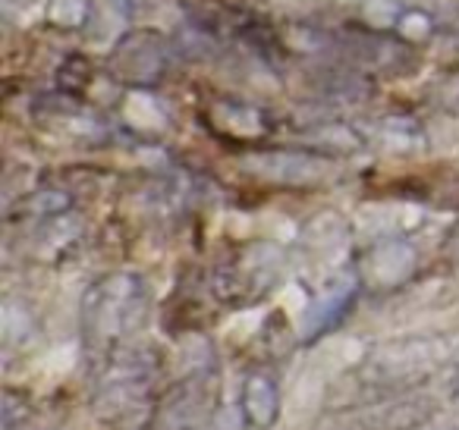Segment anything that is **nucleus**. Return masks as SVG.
Wrapping results in <instances>:
<instances>
[{
	"mask_svg": "<svg viewBox=\"0 0 459 430\" xmlns=\"http://www.w3.org/2000/svg\"><path fill=\"white\" fill-rule=\"evenodd\" d=\"M148 311V289L135 273H108L85 289L82 346L95 361L120 352L123 342L142 330Z\"/></svg>",
	"mask_w": 459,
	"mask_h": 430,
	"instance_id": "nucleus-1",
	"label": "nucleus"
},
{
	"mask_svg": "<svg viewBox=\"0 0 459 430\" xmlns=\"http://www.w3.org/2000/svg\"><path fill=\"white\" fill-rule=\"evenodd\" d=\"M170 41L152 29H133L108 54V73L126 89L152 91L170 70Z\"/></svg>",
	"mask_w": 459,
	"mask_h": 430,
	"instance_id": "nucleus-2",
	"label": "nucleus"
},
{
	"mask_svg": "<svg viewBox=\"0 0 459 430\" xmlns=\"http://www.w3.org/2000/svg\"><path fill=\"white\" fill-rule=\"evenodd\" d=\"M281 277V258L271 245H249L217 271V292L230 305H252L271 292Z\"/></svg>",
	"mask_w": 459,
	"mask_h": 430,
	"instance_id": "nucleus-3",
	"label": "nucleus"
},
{
	"mask_svg": "<svg viewBox=\"0 0 459 430\" xmlns=\"http://www.w3.org/2000/svg\"><path fill=\"white\" fill-rule=\"evenodd\" d=\"M202 123L214 139L227 145H258L274 133V116L264 108L243 98H223L214 95L204 101Z\"/></svg>",
	"mask_w": 459,
	"mask_h": 430,
	"instance_id": "nucleus-4",
	"label": "nucleus"
},
{
	"mask_svg": "<svg viewBox=\"0 0 459 430\" xmlns=\"http://www.w3.org/2000/svg\"><path fill=\"white\" fill-rule=\"evenodd\" d=\"M415 248L403 239H390L375 245L368 254L362 258L359 267V283L362 286H375V289L387 292L396 289L400 283H406L415 271Z\"/></svg>",
	"mask_w": 459,
	"mask_h": 430,
	"instance_id": "nucleus-5",
	"label": "nucleus"
},
{
	"mask_svg": "<svg viewBox=\"0 0 459 430\" xmlns=\"http://www.w3.org/2000/svg\"><path fill=\"white\" fill-rule=\"evenodd\" d=\"M359 286H362L359 283V273H352V277L333 280L321 296L312 298V305H308V311H306V336L308 340H318L321 333L333 330L346 314H350V308L356 305Z\"/></svg>",
	"mask_w": 459,
	"mask_h": 430,
	"instance_id": "nucleus-6",
	"label": "nucleus"
},
{
	"mask_svg": "<svg viewBox=\"0 0 459 430\" xmlns=\"http://www.w3.org/2000/svg\"><path fill=\"white\" fill-rule=\"evenodd\" d=\"M243 415L252 427H271L281 415V390L268 371H252L243 383Z\"/></svg>",
	"mask_w": 459,
	"mask_h": 430,
	"instance_id": "nucleus-7",
	"label": "nucleus"
},
{
	"mask_svg": "<svg viewBox=\"0 0 459 430\" xmlns=\"http://www.w3.org/2000/svg\"><path fill=\"white\" fill-rule=\"evenodd\" d=\"M252 164L258 173H268L271 179H281V183H306L318 176L325 158H315L308 151H255Z\"/></svg>",
	"mask_w": 459,
	"mask_h": 430,
	"instance_id": "nucleus-8",
	"label": "nucleus"
},
{
	"mask_svg": "<svg viewBox=\"0 0 459 430\" xmlns=\"http://www.w3.org/2000/svg\"><path fill=\"white\" fill-rule=\"evenodd\" d=\"M91 0H48V22L64 32H76L89 22Z\"/></svg>",
	"mask_w": 459,
	"mask_h": 430,
	"instance_id": "nucleus-9",
	"label": "nucleus"
},
{
	"mask_svg": "<svg viewBox=\"0 0 459 430\" xmlns=\"http://www.w3.org/2000/svg\"><path fill=\"white\" fill-rule=\"evenodd\" d=\"M394 32L400 35L403 41H409L412 47H419V45H425V41L434 35V16L425 13V10L409 7V10H403V13H400Z\"/></svg>",
	"mask_w": 459,
	"mask_h": 430,
	"instance_id": "nucleus-10",
	"label": "nucleus"
},
{
	"mask_svg": "<svg viewBox=\"0 0 459 430\" xmlns=\"http://www.w3.org/2000/svg\"><path fill=\"white\" fill-rule=\"evenodd\" d=\"M91 82V64L85 57H70L57 73V85L70 95H82L85 85Z\"/></svg>",
	"mask_w": 459,
	"mask_h": 430,
	"instance_id": "nucleus-11",
	"label": "nucleus"
},
{
	"mask_svg": "<svg viewBox=\"0 0 459 430\" xmlns=\"http://www.w3.org/2000/svg\"><path fill=\"white\" fill-rule=\"evenodd\" d=\"M437 95H440V101H446V104H459V70H450L444 79H440L437 85Z\"/></svg>",
	"mask_w": 459,
	"mask_h": 430,
	"instance_id": "nucleus-12",
	"label": "nucleus"
}]
</instances>
